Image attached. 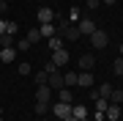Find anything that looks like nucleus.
Listing matches in <instances>:
<instances>
[{
    "label": "nucleus",
    "mask_w": 123,
    "mask_h": 121,
    "mask_svg": "<svg viewBox=\"0 0 123 121\" xmlns=\"http://www.w3.org/2000/svg\"><path fill=\"white\" fill-rule=\"evenodd\" d=\"M88 39H90V44L96 47V50H104V47H107V41H110V36H107V33L101 30V28H96V30H93Z\"/></svg>",
    "instance_id": "nucleus-1"
},
{
    "label": "nucleus",
    "mask_w": 123,
    "mask_h": 121,
    "mask_svg": "<svg viewBox=\"0 0 123 121\" xmlns=\"http://www.w3.org/2000/svg\"><path fill=\"white\" fill-rule=\"evenodd\" d=\"M77 30L82 33V36H90V33L96 30V22H93L90 17H82V19H79V25H77Z\"/></svg>",
    "instance_id": "nucleus-2"
},
{
    "label": "nucleus",
    "mask_w": 123,
    "mask_h": 121,
    "mask_svg": "<svg viewBox=\"0 0 123 121\" xmlns=\"http://www.w3.org/2000/svg\"><path fill=\"white\" fill-rule=\"evenodd\" d=\"M52 113L63 121V118H68V116H71V105H68V102H57V105H52Z\"/></svg>",
    "instance_id": "nucleus-3"
},
{
    "label": "nucleus",
    "mask_w": 123,
    "mask_h": 121,
    "mask_svg": "<svg viewBox=\"0 0 123 121\" xmlns=\"http://www.w3.org/2000/svg\"><path fill=\"white\" fill-rule=\"evenodd\" d=\"M52 63H55L57 69H63V66L68 63V52H66V47H63V50H55V52H52Z\"/></svg>",
    "instance_id": "nucleus-4"
},
{
    "label": "nucleus",
    "mask_w": 123,
    "mask_h": 121,
    "mask_svg": "<svg viewBox=\"0 0 123 121\" xmlns=\"http://www.w3.org/2000/svg\"><path fill=\"white\" fill-rule=\"evenodd\" d=\"M49 99H52V88H49V85H38V91H36V102L49 105Z\"/></svg>",
    "instance_id": "nucleus-5"
},
{
    "label": "nucleus",
    "mask_w": 123,
    "mask_h": 121,
    "mask_svg": "<svg viewBox=\"0 0 123 121\" xmlns=\"http://www.w3.org/2000/svg\"><path fill=\"white\" fill-rule=\"evenodd\" d=\"M47 85H49V88H55V91H60V88H66V85H63V74H60V69H57V72H52V74H49V80H47Z\"/></svg>",
    "instance_id": "nucleus-6"
},
{
    "label": "nucleus",
    "mask_w": 123,
    "mask_h": 121,
    "mask_svg": "<svg viewBox=\"0 0 123 121\" xmlns=\"http://www.w3.org/2000/svg\"><path fill=\"white\" fill-rule=\"evenodd\" d=\"M17 61V47H3L0 50V63H11Z\"/></svg>",
    "instance_id": "nucleus-7"
},
{
    "label": "nucleus",
    "mask_w": 123,
    "mask_h": 121,
    "mask_svg": "<svg viewBox=\"0 0 123 121\" xmlns=\"http://www.w3.org/2000/svg\"><path fill=\"white\" fill-rule=\"evenodd\" d=\"M77 63H79V72H93V63H96V58L85 52V55H82V58H79Z\"/></svg>",
    "instance_id": "nucleus-8"
},
{
    "label": "nucleus",
    "mask_w": 123,
    "mask_h": 121,
    "mask_svg": "<svg viewBox=\"0 0 123 121\" xmlns=\"http://www.w3.org/2000/svg\"><path fill=\"white\" fill-rule=\"evenodd\" d=\"M38 22L44 25V22H55V11L49 8V6H41L38 8Z\"/></svg>",
    "instance_id": "nucleus-9"
},
{
    "label": "nucleus",
    "mask_w": 123,
    "mask_h": 121,
    "mask_svg": "<svg viewBox=\"0 0 123 121\" xmlns=\"http://www.w3.org/2000/svg\"><path fill=\"white\" fill-rule=\"evenodd\" d=\"M38 30H41V39H52V36H57L55 22H44V25H38Z\"/></svg>",
    "instance_id": "nucleus-10"
},
{
    "label": "nucleus",
    "mask_w": 123,
    "mask_h": 121,
    "mask_svg": "<svg viewBox=\"0 0 123 121\" xmlns=\"http://www.w3.org/2000/svg\"><path fill=\"white\" fill-rule=\"evenodd\" d=\"M93 83H96V80H93V72H79V77H77V85H85V88H90Z\"/></svg>",
    "instance_id": "nucleus-11"
},
{
    "label": "nucleus",
    "mask_w": 123,
    "mask_h": 121,
    "mask_svg": "<svg viewBox=\"0 0 123 121\" xmlns=\"http://www.w3.org/2000/svg\"><path fill=\"white\" fill-rule=\"evenodd\" d=\"M71 116L79 118V121H82V118H88V107H85V105H71Z\"/></svg>",
    "instance_id": "nucleus-12"
},
{
    "label": "nucleus",
    "mask_w": 123,
    "mask_h": 121,
    "mask_svg": "<svg viewBox=\"0 0 123 121\" xmlns=\"http://www.w3.org/2000/svg\"><path fill=\"white\" fill-rule=\"evenodd\" d=\"M63 36H66L68 41H79V39H82V33H79L77 28H66V30H63Z\"/></svg>",
    "instance_id": "nucleus-13"
},
{
    "label": "nucleus",
    "mask_w": 123,
    "mask_h": 121,
    "mask_svg": "<svg viewBox=\"0 0 123 121\" xmlns=\"http://www.w3.org/2000/svg\"><path fill=\"white\" fill-rule=\"evenodd\" d=\"M107 118H110V121L112 118H120V105H112V102L107 105Z\"/></svg>",
    "instance_id": "nucleus-14"
},
{
    "label": "nucleus",
    "mask_w": 123,
    "mask_h": 121,
    "mask_svg": "<svg viewBox=\"0 0 123 121\" xmlns=\"http://www.w3.org/2000/svg\"><path fill=\"white\" fill-rule=\"evenodd\" d=\"M77 77H79V72H66L63 74V85H66V88L68 85H77Z\"/></svg>",
    "instance_id": "nucleus-15"
},
{
    "label": "nucleus",
    "mask_w": 123,
    "mask_h": 121,
    "mask_svg": "<svg viewBox=\"0 0 123 121\" xmlns=\"http://www.w3.org/2000/svg\"><path fill=\"white\" fill-rule=\"evenodd\" d=\"M93 105H96V113H107V105H110V99L98 96V99H93Z\"/></svg>",
    "instance_id": "nucleus-16"
},
{
    "label": "nucleus",
    "mask_w": 123,
    "mask_h": 121,
    "mask_svg": "<svg viewBox=\"0 0 123 121\" xmlns=\"http://www.w3.org/2000/svg\"><path fill=\"white\" fill-rule=\"evenodd\" d=\"M25 39L30 41V44H36V41H41V30H38V28H33V30H27Z\"/></svg>",
    "instance_id": "nucleus-17"
},
{
    "label": "nucleus",
    "mask_w": 123,
    "mask_h": 121,
    "mask_svg": "<svg viewBox=\"0 0 123 121\" xmlns=\"http://www.w3.org/2000/svg\"><path fill=\"white\" fill-rule=\"evenodd\" d=\"M14 47H17V52H27V50H30L33 44H30L27 39H17V44H14Z\"/></svg>",
    "instance_id": "nucleus-18"
},
{
    "label": "nucleus",
    "mask_w": 123,
    "mask_h": 121,
    "mask_svg": "<svg viewBox=\"0 0 123 121\" xmlns=\"http://www.w3.org/2000/svg\"><path fill=\"white\" fill-rule=\"evenodd\" d=\"M49 50H52V52H55V50H63V39H60V33L49 39Z\"/></svg>",
    "instance_id": "nucleus-19"
},
{
    "label": "nucleus",
    "mask_w": 123,
    "mask_h": 121,
    "mask_svg": "<svg viewBox=\"0 0 123 121\" xmlns=\"http://www.w3.org/2000/svg\"><path fill=\"white\" fill-rule=\"evenodd\" d=\"M110 102H112V105H120V102H123V91H120V88H112Z\"/></svg>",
    "instance_id": "nucleus-20"
},
{
    "label": "nucleus",
    "mask_w": 123,
    "mask_h": 121,
    "mask_svg": "<svg viewBox=\"0 0 123 121\" xmlns=\"http://www.w3.org/2000/svg\"><path fill=\"white\" fill-rule=\"evenodd\" d=\"M110 94H112V85H110V83H104V85H98V96H104V99H110Z\"/></svg>",
    "instance_id": "nucleus-21"
},
{
    "label": "nucleus",
    "mask_w": 123,
    "mask_h": 121,
    "mask_svg": "<svg viewBox=\"0 0 123 121\" xmlns=\"http://www.w3.org/2000/svg\"><path fill=\"white\" fill-rule=\"evenodd\" d=\"M0 44H3V47H14V44H17V39L8 36V33H3V36H0Z\"/></svg>",
    "instance_id": "nucleus-22"
},
{
    "label": "nucleus",
    "mask_w": 123,
    "mask_h": 121,
    "mask_svg": "<svg viewBox=\"0 0 123 121\" xmlns=\"http://www.w3.org/2000/svg\"><path fill=\"white\" fill-rule=\"evenodd\" d=\"M47 80H49V74L44 72V69H41V72H36V83H38V85H47Z\"/></svg>",
    "instance_id": "nucleus-23"
},
{
    "label": "nucleus",
    "mask_w": 123,
    "mask_h": 121,
    "mask_svg": "<svg viewBox=\"0 0 123 121\" xmlns=\"http://www.w3.org/2000/svg\"><path fill=\"white\" fill-rule=\"evenodd\" d=\"M57 96H60V102H68V105H71V91H68V88H60Z\"/></svg>",
    "instance_id": "nucleus-24"
},
{
    "label": "nucleus",
    "mask_w": 123,
    "mask_h": 121,
    "mask_svg": "<svg viewBox=\"0 0 123 121\" xmlns=\"http://www.w3.org/2000/svg\"><path fill=\"white\" fill-rule=\"evenodd\" d=\"M66 19H68V22H79V19H82V17H79V8H77V6L68 11V17H66Z\"/></svg>",
    "instance_id": "nucleus-25"
},
{
    "label": "nucleus",
    "mask_w": 123,
    "mask_h": 121,
    "mask_svg": "<svg viewBox=\"0 0 123 121\" xmlns=\"http://www.w3.org/2000/svg\"><path fill=\"white\" fill-rule=\"evenodd\" d=\"M112 72L118 74V77H123V58H118V61L112 63Z\"/></svg>",
    "instance_id": "nucleus-26"
},
{
    "label": "nucleus",
    "mask_w": 123,
    "mask_h": 121,
    "mask_svg": "<svg viewBox=\"0 0 123 121\" xmlns=\"http://www.w3.org/2000/svg\"><path fill=\"white\" fill-rule=\"evenodd\" d=\"M30 72H33V69H30V63H27V61H19V74L25 77V74H30Z\"/></svg>",
    "instance_id": "nucleus-27"
},
{
    "label": "nucleus",
    "mask_w": 123,
    "mask_h": 121,
    "mask_svg": "<svg viewBox=\"0 0 123 121\" xmlns=\"http://www.w3.org/2000/svg\"><path fill=\"white\" fill-rule=\"evenodd\" d=\"M47 110H49V105H44V102H36V113H38L41 118L47 116Z\"/></svg>",
    "instance_id": "nucleus-28"
},
{
    "label": "nucleus",
    "mask_w": 123,
    "mask_h": 121,
    "mask_svg": "<svg viewBox=\"0 0 123 121\" xmlns=\"http://www.w3.org/2000/svg\"><path fill=\"white\" fill-rule=\"evenodd\" d=\"M6 33H8V36H14V33H17V22H11V19H6Z\"/></svg>",
    "instance_id": "nucleus-29"
},
{
    "label": "nucleus",
    "mask_w": 123,
    "mask_h": 121,
    "mask_svg": "<svg viewBox=\"0 0 123 121\" xmlns=\"http://www.w3.org/2000/svg\"><path fill=\"white\" fill-rule=\"evenodd\" d=\"M44 72H47V74H52V72H57V66H55L52 61H44Z\"/></svg>",
    "instance_id": "nucleus-30"
},
{
    "label": "nucleus",
    "mask_w": 123,
    "mask_h": 121,
    "mask_svg": "<svg viewBox=\"0 0 123 121\" xmlns=\"http://www.w3.org/2000/svg\"><path fill=\"white\" fill-rule=\"evenodd\" d=\"M85 3H88V8H98V3H101V0H85Z\"/></svg>",
    "instance_id": "nucleus-31"
},
{
    "label": "nucleus",
    "mask_w": 123,
    "mask_h": 121,
    "mask_svg": "<svg viewBox=\"0 0 123 121\" xmlns=\"http://www.w3.org/2000/svg\"><path fill=\"white\" fill-rule=\"evenodd\" d=\"M8 11V3H6V0H0V14H6Z\"/></svg>",
    "instance_id": "nucleus-32"
},
{
    "label": "nucleus",
    "mask_w": 123,
    "mask_h": 121,
    "mask_svg": "<svg viewBox=\"0 0 123 121\" xmlns=\"http://www.w3.org/2000/svg\"><path fill=\"white\" fill-rule=\"evenodd\" d=\"M3 33H6V19L0 17V36H3Z\"/></svg>",
    "instance_id": "nucleus-33"
},
{
    "label": "nucleus",
    "mask_w": 123,
    "mask_h": 121,
    "mask_svg": "<svg viewBox=\"0 0 123 121\" xmlns=\"http://www.w3.org/2000/svg\"><path fill=\"white\" fill-rule=\"evenodd\" d=\"M63 121H79V118H74V116H68V118H63Z\"/></svg>",
    "instance_id": "nucleus-34"
},
{
    "label": "nucleus",
    "mask_w": 123,
    "mask_h": 121,
    "mask_svg": "<svg viewBox=\"0 0 123 121\" xmlns=\"http://www.w3.org/2000/svg\"><path fill=\"white\" fill-rule=\"evenodd\" d=\"M101 3H107V6H112V3H115V0H101Z\"/></svg>",
    "instance_id": "nucleus-35"
},
{
    "label": "nucleus",
    "mask_w": 123,
    "mask_h": 121,
    "mask_svg": "<svg viewBox=\"0 0 123 121\" xmlns=\"http://www.w3.org/2000/svg\"><path fill=\"white\" fill-rule=\"evenodd\" d=\"M120 58H123V44H120Z\"/></svg>",
    "instance_id": "nucleus-36"
},
{
    "label": "nucleus",
    "mask_w": 123,
    "mask_h": 121,
    "mask_svg": "<svg viewBox=\"0 0 123 121\" xmlns=\"http://www.w3.org/2000/svg\"><path fill=\"white\" fill-rule=\"evenodd\" d=\"M0 116H3V107H0Z\"/></svg>",
    "instance_id": "nucleus-37"
},
{
    "label": "nucleus",
    "mask_w": 123,
    "mask_h": 121,
    "mask_svg": "<svg viewBox=\"0 0 123 121\" xmlns=\"http://www.w3.org/2000/svg\"><path fill=\"white\" fill-rule=\"evenodd\" d=\"M112 121H120V118H112Z\"/></svg>",
    "instance_id": "nucleus-38"
},
{
    "label": "nucleus",
    "mask_w": 123,
    "mask_h": 121,
    "mask_svg": "<svg viewBox=\"0 0 123 121\" xmlns=\"http://www.w3.org/2000/svg\"><path fill=\"white\" fill-rule=\"evenodd\" d=\"M41 121H47V116H44V118H41Z\"/></svg>",
    "instance_id": "nucleus-39"
},
{
    "label": "nucleus",
    "mask_w": 123,
    "mask_h": 121,
    "mask_svg": "<svg viewBox=\"0 0 123 121\" xmlns=\"http://www.w3.org/2000/svg\"><path fill=\"white\" fill-rule=\"evenodd\" d=\"M0 121H3V116H0Z\"/></svg>",
    "instance_id": "nucleus-40"
}]
</instances>
